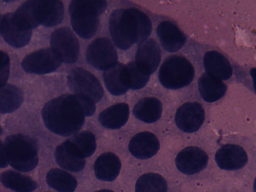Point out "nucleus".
I'll use <instances>...</instances> for the list:
<instances>
[{
	"mask_svg": "<svg viewBox=\"0 0 256 192\" xmlns=\"http://www.w3.org/2000/svg\"><path fill=\"white\" fill-rule=\"evenodd\" d=\"M96 103L78 94H66L47 102L42 114L46 127L63 137L76 134L84 126L86 116H92L96 110Z\"/></svg>",
	"mask_w": 256,
	"mask_h": 192,
	"instance_id": "nucleus-1",
	"label": "nucleus"
},
{
	"mask_svg": "<svg viewBox=\"0 0 256 192\" xmlns=\"http://www.w3.org/2000/svg\"><path fill=\"white\" fill-rule=\"evenodd\" d=\"M110 31L116 45L126 50L134 44L148 40L152 32V23L144 12L136 8L118 9L109 19Z\"/></svg>",
	"mask_w": 256,
	"mask_h": 192,
	"instance_id": "nucleus-2",
	"label": "nucleus"
},
{
	"mask_svg": "<svg viewBox=\"0 0 256 192\" xmlns=\"http://www.w3.org/2000/svg\"><path fill=\"white\" fill-rule=\"evenodd\" d=\"M14 14L28 30H32L40 25L52 28L62 22L64 7L60 0H28L20 6Z\"/></svg>",
	"mask_w": 256,
	"mask_h": 192,
	"instance_id": "nucleus-3",
	"label": "nucleus"
},
{
	"mask_svg": "<svg viewBox=\"0 0 256 192\" xmlns=\"http://www.w3.org/2000/svg\"><path fill=\"white\" fill-rule=\"evenodd\" d=\"M106 8L107 2L105 0L72 1L69 6V12L75 32L84 39L92 38L99 26V16Z\"/></svg>",
	"mask_w": 256,
	"mask_h": 192,
	"instance_id": "nucleus-4",
	"label": "nucleus"
},
{
	"mask_svg": "<svg viewBox=\"0 0 256 192\" xmlns=\"http://www.w3.org/2000/svg\"><path fill=\"white\" fill-rule=\"evenodd\" d=\"M4 148L8 164L22 172L34 170L38 164V146L31 138L21 134L8 136Z\"/></svg>",
	"mask_w": 256,
	"mask_h": 192,
	"instance_id": "nucleus-5",
	"label": "nucleus"
},
{
	"mask_svg": "<svg viewBox=\"0 0 256 192\" xmlns=\"http://www.w3.org/2000/svg\"><path fill=\"white\" fill-rule=\"evenodd\" d=\"M194 76L192 64L183 56L174 55L167 58L164 62L159 70L158 78L164 88L178 90L188 86Z\"/></svg>",
	"mask_w": 256,
	"mask_h": 192,
	"instance_id": "nucleus-6",
	"label": "nucleus"
},
{
	"mask_svg": "<svg viewBox=\"0 0 256 192\" xmlns=\"http://www.w3.org/2000/svg\"><path fill=\"white\" fill-rule=\"evenodd\" d=\"M68 84L74 94L88 98L94 103L102 98L104 91L96 78L84 69L76 68L68 76Z\"/></svg>",
	"mask_w": 256,
	"mask_h": 192,
	"instance_id": "nucleus-7",
	"label": "nucleus"
},
{
	"mask_svg": "<svg viewBox=\"0 0 256 192\" xmlns=\"http://www.w3.org/2000/svg\"><path fill=\"white\" fill-rule=\"evenodd\" d=\"M50 45L52 50L61 62L72 64L77 61L79 42L68 28L62 27L54 31L50 37Z\"/></svg>",
	"mask_w": 256,
	"mask_h": 192,
	"instance_id": "nucleus-8",
	"label": "nucleus"
},
{
	"mask_svg": "<svg viewBox=\"0 0 256 192\" xmlns=\"http://www.w3.org/2000/svg\"><path fill=\"white\" fill-rule=\"evenodd\" d=\"M88 62L96 69L106 70L118 63V56L114 46L108 39L99 38L88 46Z\"/></svg>",
	"mask_w": 256,
	"mask_h": 192,
	"instance_id": "nucleus-9",
	"label": "nucleus"
},
{
	"mask_svg": "<svg viewBox=\"0 0 256 192\" xmlns=\"http://www.w3.org/2000/svg\"><path fill=\"white\" fill-rule=\"evenodd\" d=\"M62 62L50 48L31 53L22 62L24 70L30 74H45L56 71Z\"/></svg>",
	"mask_w": 256,
	"mask_h": 192,
	"instance_id": "nucleus-10",
	"label": "nucleus"
},
{
	"mask_svg": "<svg viewBox=\"0 0 256 192\" xmlns=\"http://www.w3.org/2000/svg\"><path fill=\"white\" fill-rule=\"evenodd\" d=\"M205 119L202 106L198 102H188L182 105L177 110L175 122L178 127L186 133L197 132Z\"/></svg>",
	"mask_w": 256,
	"mask_h": 192,
	"instance_id": "nucleus-11",
	"label": "nucleus"
},
{
	"mask_svg": "<svg viewBox=\"0 0 256 192\" xmlns=\"http://www.w3.org/2000/svg\"><path fill=\"white\" fill-rule=\"evenodd\" d=\"M208 162V154L197 146H188L182 150L176 159L180 172L186 175L198 174L206 168Z\"/></svg>",
	"mask_w": 256,
	"mask_h": 192,
	"instance_id": "nucleus-12",
	"label": "nucleus"
},
{
	"mask_svg": "<svg viewBox=\"0 0 256 192\" xmlns=\"http://www.w3.org/2000/svg\"><path fill=\"white\" fill-rule=\"evenodd\" d=\"M1 32L4 40L10 46L22 48L30 41L32 32L22 26L16 18L14 13L2 17Z\"/></svg>",
	"mask_w": 256,
	"mask_h": 192,
	"instance_id": "nucleus-13",
	"label": "nucleus"
},
{
	"mask_svg": "<svg viewBox=\"0 0 256 192\" xmlns=\"http://www.w3.org/2000/svg\"><path fill=\"white\" fill-rule=\"evenodd\" d=\"M161 56L159 46L154 39L150 38L139 45L134 62L142 72L150 76L158 68Z\"/></svg>",
	"mask_w": 256,
	"mask_h": 192,
	"instance_id": "nucleus-14",
	"label": "nucleus"
},
{
	"mask_svg": "<svg viewBox=\"0 0 256 192\" xmlns=\"http://www.w3.org/2000/svg\"><path fill=\"white\" fill-rule=\"evenodd\" d=\"M215 160L220 169L236 170L246 166L248 162V156L246 150L240 146L228 144L217 151Z\"/></svg>",
	"mask_w": 256,
	"mask_h": 192,
	"instance_id": "nucleus-15",
	"label": "nucleus"
},
{
	"mask_svg": "<svg viewBox=\"0 0 256 192\" xmlns=\"http://www.w3.org/2000/svg\"><path fill=\"white\" fill-rule=\"evenodd\" d=\"M55 156L61 168L72 172L82 171L86 166L85 158L70 139L57 147Z\"/></svg>",
	"mask_w": 256,
	"mask_h": 192,
	"instance_id": "nucleus-16",
	"label": "nucleus"
},
{
	"mask_svg": "<svg viewBox=\"0 0 256 192\" xmlns=\"http://www.w3.org/2000/svg\"><path fill=\"white\" fill-rule=\"evenodd\" d=\"M129 150L140 160H148L154 156L160 148V142L154 134L144 132L135 135L130 140Z\"/></svg>",
	"mask_w": 256,
	"mask_h": 192,
	"instance_id": "nucleus-17",
	"label": "nucleus"
},
{
	"mask_svg": "<svg viewBox=\"0 0 256 192\" xmlns=\"http://www.w3.org/2000/svg\"><path fill=\"white\" fill-rule=\"evenodd\" d=\"M157 34L162 48L169 52H176L184 46L187 38L174 23L165 20L157 28Z\"/></svg>",
	"mask_w": 256,
	"mask_h": 192,
	"instance_id": "nucleus-18",
	"label": "nucleus"
},
{
	"mask_svg": "<svg viewBox=\"0 0 256 192\" xmlns=\"http://www.w3.org/2000/svg\"><path fill=\"white\" fill-rule=\"evenodd\" d=\"M103 78L108 90L113 96L123 95L130 89L126 66L118 62L106 70Z\"/></svg>",
	"mask_w": 256,
	"mask_h": 192,
	"instance_id": "nucleus-19",
	"label": "nucleus"
},
{
	"mask_svg": "<svg viewBox=\"0 0 256 192\" xmlns=\"http://www.w3.org/2000/svg\"><path fill=\"white\" fill-rule=\"evenodd\" d=\"M206 72L222 80H229L233 70L230 63L221 53L212 50L207 52L204 58Z\"/></svg>",
	"mask_w": 256,
	"mask_h": 192,
	"instance_id": "nucleus-20",
	"label": "nucleus"
},
{
	"mask_svg": "<svg viewBox=\"0 0 256 192\" xmlns=\"http://www.w3.org/2000/svg\"><path fill=\"white\" fill-rule=\"evenodd\" d=\"M122 163L118 156L110 152L104 153L95 162L96 176L102 181H114L119 175Z\"/></svg>",
	"mask_w": 256,
	"mask_h": 192,
	"instance_id": "nucleus-21",
	"label": "nucleus"
},
{
	"mask_svg": "<svg viewBox=\"0 0 256 192\" xmlns=\"http://www.w3.org/2000/svg\"><path fill=\"white\" fill-rule=\"evenodd\" d=\"M198 86L201 96L208 102H214L220 100L228 90L222 80L206 72L199 78Z\"/></svg>",
	"mask_w": 256,
	"mask_h": 192,
	"instance_id": "nucleus-22",
	"label": "nucleus"
},
{
	"mask_svg": "<svg viewBox=\"0 0 256 192\" xmlns=\"http://www.w3.org/2000/svg\"><path fill=\"white\" fill-rule=\"evenodd\" d=\"M130 108L128 104L121 102L113 105L102 111L98 120L105 128L119 129L124 126L129 118Z\"/></svg>",
	"mask_w": 256,
	"mask_h": 192,
	"instance_id": "nucleus-23",
	"label": "nucleus"
},
{
	"mask_svg": "<svg viewBox=\"0 0 256 192\" xmlns=\"http://www.w3.org/2000/svg\"><path fill=\"white\" fill-rule=\"evenodd\" d=\"M162 112V104L157 98L148 97L140 100L133 110L134 116L146 124L158 120Z\"/></svg>",
	"mask_w": 256,
	"mask_h": 192,
	"instance_id": "nucleus-24",
	"label": "nucleus"
},
{
	"mask_svg": "<svg viewBox=\"0 0 256 192\" xmlns=\"http://www.w3.org/2000/svg\"><path fill=\"white\" fill-rule=\"evenodd\" d=\"M20 89L12 84L0 87V114H10L18 109L24 102Z\"/></svg>",
	"mask_w": 256,
	"mask_h": 192,
	"instance_id": "nucleus-25",
	"label": "nucleus"
},
{
	"mask_svg": "<svg viewBox=\"0 0 256 192\" xmlns=\"http://www.w3.org/2000/svg\"><path fill=\"white\" fill-rule=\"evenodd\" d=\"M0 181L15 192H33L38 188L37 183L32 178L12 170L2 173Z\"/></svg>",
	"mask_w": 256,
	"mask_h": 192,
	"instance_id": "nucleus-26",
	"label": "nucleus"
},
{
	"mask_svg": "<svg viewBox=\"0 0 256 192\" xmlns=\"http://www.w3.org/2000/svg\"><path fill=\"white\" fill-rule=\"evenodd\" d=\"M46 182L50 186L58 192H74L78 186L74 176L58 168L48 172Z\"/></svg>",
	"mask_w": 256,
	"mask_h": 192,
	"instance_id": "nucleus-27",
	"label": "nucleus"
},
{
	"mask_svg": "<svg viewBox=\"0 0 256 192\" xmlns=\"http://www.w3.org/2000/svg\"><path fill=\"white\" fill-rule=\"evenodd\" d=\"M136 192H168V185L166 180L160 174L147 173L138 180Z\"/></svg>",
	"mask_w": 256,
	"mask_h": 192,
	"instance_id": "nucleus-28",
	"label": "nucleus"
},
{
	"mask_svg": "<svg viewBox=\"0 0 256 192\" xmlns=\"http://www.w3.org/2000/svg\"><path fill=\"white\" fill-rule=\"evenodd\" d=\"M84 158L91 156L96 148L95 136L91 132L83 131L70 138Z\"/></svg>",
	"mask_w": 256,
	"mask_h": 192,
	"instance_id": "nucleus-29",
	"label": "nucleus"
},
{
	"mask_svg": "<svg viewBox=\"0 0 256 192\" xmlns=\"http://www.w3.org/2000/svg\"><path fill=\"white\" fill-rule=\"evenodd\" d=\"M126 66L130 88L138 90L144 88L149 82L150 76L142 72L134 62L129 63Z\"/></svg>",
	"mask_w": 256,
	"mask_h": 192,
	"instance_id": "nucleus-30",
	"label": "nucleus"
},
{
	"mask_svg": "<svg viewBox=\"0 0 256 192\" xmlns=\"http://www.w3.org/2000/svg\"><path fill=\"white\" fill-rule=\"evenodd\" d=\"M10 72V58L6 53L0 50V87L6 84Z\"/></svg>",
	"mask_w": 256,
	"mask_h": 192,
	"instance_id": "nucleus-31",
	"label": "nucleus"
},
{
	"mask_svg": "<svg viewBox=\"0 0 256 192\" xmlns=\"http://www.w3.org/2000/svg\"><path fill=\"white\" fill-rule=\"evenodd\" d=\"M8 164L6 155L4 144L0 140V168H5L8 166Z\"/></svg>",
	"mask_w": 256,
	"mask_h": 192,
	"instance_id": "nucleus-32",
	"label": "nucleus"
},
{
	"mask_svg": "<svg viewBox=\"0 0 256 192\" xmlns=\"http://www.w3.org/2000/svg\"><path fill=\"white\" fill-rule=\"evenodd\" d=\"M96 192H114L111 190H98Z\"/></svg>",
	"mask_w": 256,
	"mask_h": 192,
	"instance_id": "nucleus-33",
	"label": "nucleus"
},
{
	"mask_svg": "<svg viewBox=\"0 0 256 192\" xmlns=\"http://www.w3.org/2000/svg\"><path fill=\"white\" fill-rule=\"evenodd\" d=\"M2 17L0 15V33L1 32V24H2Z\"/></svg>",
	"mask_w": 256,
	"mask_h": 192,
	"instance_id": "nucleus-34",
	"label": "nucleus"
},
{
	"mask_svg": "<svg viewBox=\"0 0 256 192\" xmlns=\"http://www.w3.org/2000/svg\"><path fill=\"white\" fill-rule=\"evenodd\" d=\"M2 127L0 126V136L2 135Z\"/></svg>",
	"mask_w": 256,
	"mask_h": 192,
	"instance_id": "nucleus-35",
	"label": "nucleus"
}]
</instances>
